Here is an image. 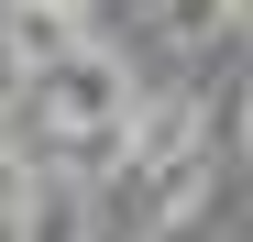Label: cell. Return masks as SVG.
<instances>
[{"mask_svg": "<svg viewBox=\"0 0 253 242\" xmlns=\"http://www.w3.org/2000/svg\"><path fill=\"white\" fill-rule=\"evenodd\" d=\"M33 110H44L55 132H121V121H132V77H121L99 44H77L55 77H33Z\"/></svg>", "mask_w": 253, "mask_h": 242, "instance_id": "6da1fadb", "label": "cell"}, {"mask_svg": "<svg viewBox=\"0 0 253 242\" xmlns=\"http://www.w3.org/2000/svg\"><path fill=\"white\" fill-rule=\"evenodd\" d=\"M77 44H88V33H77V11H55V0H11V11H0V66L11 77H55Z\"/></svg>", "mask_w": 253, "mask_h": 242, "instance_id": "7a4b0ae2", "label": "cell"}, {"mask_svg": "<svg viewBox=\"0 0 253 242\" xmlns=\"http://www.w3.org/2000/svg\"><path fill=\"white\" fill-rule=\"evenodd\" d=\"M242 22V0H154V33H176V44H220Z\"/></svg>", "mask_w": 253, "mask_h": 242, "instance_id": "3957f363", "label": "cell"}, {"mask_svg": "<svg viewBox=\"0 0 253 242\" xmlns=\"http://www.w3.org/2000/svg\"><path fill=\"white\" fill-rule=\"evenodd\" d=\"M22 242H88V198H77V187H33Z\"/></svg>", "mask_w": 253, "mask_h": 242, "instance_id": "277c9868", "label": "cell"}, {"mask_svg": "<svg viewBox=\"0 0 253 242\" xmlns=\"http://www.w3.org/2000/svg\"><path fill=\"white\" fill-rule=\"evenodd\" d=\"M55 11H88V0H55Z\"/></svg>", "mask_w": 253, "mask_h": 242, "instance_id": "5b68a950", "label": "cell"}]
</instances>
